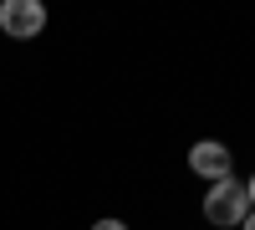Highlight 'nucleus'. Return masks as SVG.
I'll list each match as a JSON object with an SVG mask.
<instances>
[{
  "label": "nucleus",
  "instance_id": "1",
  "mask_svg": "<svg viewBox=\"0 0 255 230\" xmlns=\"http://www.w3.org/2000/svg\"><path fill=\"white\" fill-rule=\"evenodd\" d=\"M245 215H250V195H245V184H240L235 174L220 179V184H209V195H204V220H209V225L235 230Z\"/></svg>",
  "mask_w": 255,
  "mask_h": 230
},
{
  "label": "nucleus",
  "instance_id": "5",
  "mask_svg": "<svg viewBox=\"0 0 255 230\" xmlns=\"http://www.w3.org/2000/svg\"><path fill=\"white\" fill-rule=\"evenodd\" d=\"M245 195H250V210H255V174L245 179Z\"/></svg>",
  "mask_w": 255,
  "mask_h": 230
},
{
  "label": "nucleus",
  "instance_id": "3",
  "mask_svg": "<svg viewBox=\"0 0 255 230\" xmlns=\"http://www.w3.org/2000/svg\"><path fill=\"white\" fill-rule=\"evenodd\" d=\"M189 169H194L199 179H230L235 174V159H230V149L225 143H215V138H204V143H194V149H189Z\"/></svg>",
  "mask_w": 255,
  "mask_h": 230
},
{
  "label": "nucleus",
  "instance_id": "2",
  "mask_svg": "<svg viewBox=\"0 0 255 230\" xmlns=\"http://www.w3.org/2000/svg\"><path fill=\"white\" fill-rule=\"evenodd\" d=\"M41 26H46V5L41 0H5L0 5V31L5 36L31 41V36H41Z\"/></svg>",
  "mask_w": 255,
  "mask_h": 230
},
{
  "label": "nucleus",
  "instance_id": "6",
  "mask_svg": "<svg viewBox=\"0 0 255 230\" xmlns=\"http://www.w3.org/2000/svg\"><path fill=\"white\" fill-rule=\"evenodd\" d=\"M240 230H255V210H250V215H245V220H240Z\"/></svg>",
  "mask_w": 255,
  "mask_h": 230
},
{
  "label": "nucleus",
  "instance_id": "4",
  "mask_svg": "<svg viewBox=\"0 0 255 230\" xmlns=\"http://www.w3.org/2000/svg\"><path fill=\"white\" fill-rule=\"evenodd\" d=\"M92 230H128V225H123V220H97Z\"/></svg>",
  "mask_w": 255,
  "mask_h": 230
}]
</instances>
